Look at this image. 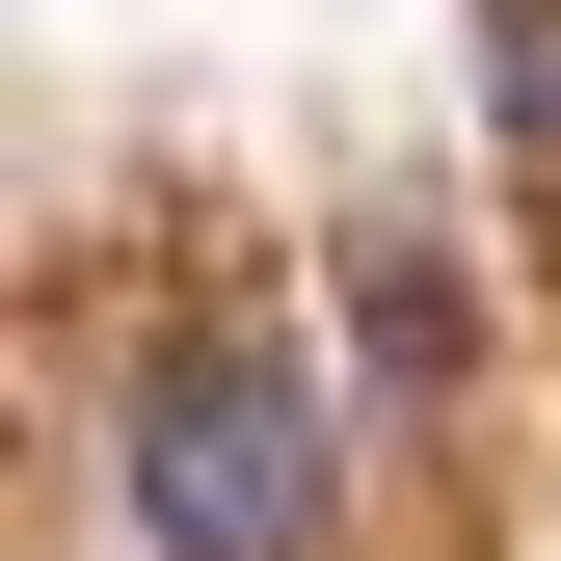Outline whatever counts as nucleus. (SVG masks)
Returning a JSON list of instances; mask_svg holds the SVG:
<instances>
[{
	"instance_id": "f03ea898",
	"label": "nucleus",
	"mask_w": 561,
	"mask_h": 561,
	"mask_svg": "<svg viewBox=\"0 0 561 561\" xmlns=\"http://www.w3.org/2000/svg\"><path fill=\"white\" fill-rule=\"evenodd\" d=\"M481 81H508V161H561V0H535L508 54H481Z\"/></svg>"
},
{
	"instance_id": "f257e3e1",
	"label": "nucleus",
	"mask_w": 561,
	"mask_h": 561,
	"mask_svg": "<svg viewBox=\"0 0 561 561\" xmlns=\"http://www.w3.org/2000/svg\"><path fill=\"white\" fill-rule=\"evenodd\" d=\"M134 535L161 561H321V375H295V321H187L134 375Z\"/></svg>"
}]
</instances>
